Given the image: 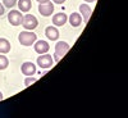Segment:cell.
I'll list each match as a JSON object with an SVG mask.
<instances>
[{"label":"cell","mask_w":128,"mask_h":118,"mask_svg":"<svg viewBox=\"0 0 128 118\" xmlns=\"http://www.w3.org/2000/svg\"><path fill=\"white\" fill-rule=\"evenodd\" d=\"M18 40H19V42L23 46H30L32 44H35V41H36V34H34V32H31L28 30L22 31L19 34V36H18Z\"/></svg>","instance_id":"6da1fadb"},{"label":"cell","mask_w":128,"mask_h":118,"mask_svg":"<svg viewBox=\"0 0 128 118\" xmlns=\"http://www.w3.org/2000/svg\"><path fill=\"white\" fill-rule=\"evenodd\" d=\"M64 2H66V0H54V3H55V4H63Z\"/></svg>","instance_id":"d6986e66"},{"label":"cell","mask_w":128,"mask_h":118,"mask_svg":"<svg viewBox=\"0 0 128 118\" xmlns=\"http://www.w3.org/2000/svg\"><path fill=\"white\" fill-rule=\"evenodd\" d=\"M20 71L24 76H32V74L36 73V66L31 62H24L22 66H20Z\"/></svg>","instance_id":"ba28073f"},{"label":"cell","mask_w":128,"mask_h":118,"mask_svg":"<svg viewBox=\"0 0 128 118\" xmlns=\"http://www.w3.org/2000/svg\"><path fill=\"white\" fill-rule=\"evenodd\" d=\"M38 2V4H42V3H48V2H50V0H37Z\"/></svg>","instance_id":"ffe728a7"},{"label":"cell","mask_w":128,"mask_h":118,"mask_svg":"<svg viewBox=\"0 0 128 118\" xmlns=\"http://www.w3.org/2000/svg\"><path fill=\"white\" fill-rule=\"evenodd\" d=\"M18 8H19L20 12L27 13L28 10L32 8V3H31V0H18Z\"/></svg>","instance_id":"4fadbf2b"},{"label":"cell","mask_w":128,"mask_h":118,"mask_svg":"<svg viewBox=\"0 0 128 118\" xmlns=\"http://www.w3.org/2000/svg\"><path fill=\"white\" fill-rule=\"evenodd\" d=\"M8 66H9L8 58H6L5 55H2V54H0V71H3V69L8 68Z\"/></svg>","instance_id":"9a60e30c"},{"label":"cell","mask_w":128,"mask_h":118,"mask_svg":"<svg viewBox=\"0 0 128 118\" xmlns=\"http://www.w3.org/2000/svg\"><path fill=\"white\" fill-rule=\"evenodd\" d=\"M37 81L36 77H31V76H27V78L24 80V86H31L32 83H35Z\"/></svg>","instance_id":"2e32d148"},{"label":"cell","mask_w":128,"mask_h":118,"mask_svg":"<svg viewBox=\"0 0 128 118\" xmlns=\"http://www.w3.org/2000/svg\"><path fill=\"white\" fill-rule=\"evenodd\" d=\"M45 36L51 41H56L59 39V31L55 26H49L45 30Z\"/></svg>","instance_id":"9c48e42d"},{"label":"cell","mask_w":128,"mask_h":118,"mask_svg":"<svg viewBox=\"0 0 128 118\" xmlns=\"http://www.w3.org/2000/svg\"><path fill=\"white\" fill-rule=\"evenodd\" d=\"M68 50H69V45L67 44L66 41L56 42V45H55V53H54V60L55 62H59L64 55H66V53Z\"/></svg>","instance_id":"7a4b0ae2"},{"label":"cell","mask_w":128,"mask_h":118,"mask_svg":"<svg viewBox=\"0 0 128 118\" xmlns=\"http://www.w3.org/2000/svg\"><path fill=\"white\" fill-rule=\"evenodd\" d=\"M67 21H68L67 14L58 13V14H54V17H52V25H55V27H60V26L66 25Z\"/></svg>","instance_id":"30bf717a"},{"label":"cell","mask_w":128,"mask_h":118,"mask_svg":"<svg viewBox=\"0 0 128 118\" xmlns=\"http://www.w3.org/2000/svg\"><path fill=\"white\" fill-rule=\"evenodd\" d=\"M52 63H54V59H52L51 55L48 54V53L41 54L37 58V64H38V67H41V68H50L52 66Z\"/></svg>","instance_id":"5b68a950"},{"label":"cell","mask_w":128,"mask_h":118,"mask_svg":"<svg viewBox=\"0 0 128 118\" xmlns=\"http://www.w3.org/2000/svg\"><path fill=\"white\" fill-rule=\"evenodd\" d=\"M69 23L72 27H78L82 23V17L80 13H72L69 16Z\"/></svg>","instance_id":"7c38bea8"},{"label":"cell","mask_w":128,"mask_h":118,"mask_svg":"<svg viewBox=\"0 0 128 118\" xmlns=\"http://www.w3.org/2000/svg\"><path fill=\"white\" fill-rule=\"evenodd\" d=\"M3 99H4V96H3V92H2V91H0V101H2Z\"/></svg>","instance_id":"44dd1931"},{"label":"cell","mask_w":128,"mask_h":118,"mask_svg":"<svg viewBox=\"0 0 128 118\" xmlns=\"http://www.w3.org/2000/svg\"><path fill=\"white\" fill-rule=\"evenodd\" d=\"M10 51V42L6 39H0V54H6Z\"/></svg>","instance_id":"5bb4252c"},{"label":"cell","mask_w":128,"mask_h":118,"mask_svg":"<svg viewBox=\"0 0 128 118\" xmlns=\"http://www.w3.org/2000/svg\"><path fill=\"white\" fill-rule=\"evenodd\" d=\"M3 4L6 8H13L17 4V0H3Z\"/></svg>","instance_id":"e0dca14e"},{"label":"cell","mask_w":128,"mask_h":118,"mask_svg":"<svg viewBox=\"0 0 128 118\" xmlns=\"http://www.w3.org/2000/svg\"><path fill=\"white\" fill-rule=\"evenodd\" d=\"M35 51L37 53V54H45V53H48L50 50V45L49 42L45 41V40H38V41H35Z\"/></svg>","instance_id":"8992f818"},{"label":"cell","mask_w":128,"mask_h":118,"mask_svg":"<svg viewBox=\"0 0 128 118\" xmlns=\"http://www.w3.org/2000/svg\"><path fill=\"white\" fill-rule=\"evenodd\" d=\"M8 21L13 26H20L23 21V14L20 10H10L8 14Z\"/></svg>","instance_id":"3957f363"},{"label":"cell","mask_w":128,"mask_h":118,"mask_svg":"<svg viewBox=\"0 0 128 118\" xmlns=\"http://www.w3.org/2000/svg\"><path fill=\"white\" fill-rule=\"evenodd\" d=\"M4 13H5V8H4V5L2 3H0V16H3Z\"/></svg>","instance_id":"ac0fdd59"},{"label":"cell","mask_w":128,"mask_h":118,"mask_svg":"<svg viewBox=\"0 0 128 118\" xmlns=\"http://www.w3.org/2000/svg\"><path fill=\"white\" fill-rule=\"evenodd\" d=\"M38 12L41 16L44 17H49L52 14V12H54V4H51L50 2L48 3H42L38 5Z\"/></svg>","instance_id":"52a82bcc"},{"label":"cell","mask_w":128,"mask_h":118,"mask_svg":"<svg viewBox=\"0 0 128 118\" xmlns=\"http://www.w3.org/2000/svg\"><path fill=\"white\" fill-rule=\"evenodd\" d=\"M37 25H38V22H37V19H36L35 16H32V14H26V16L23 17L22 26H23L26 30H28V31L35 30V28L37 27Z\"/></svg>","instance_id":"277c9868"},{"label":"cell","mask_w":128,"mask_h":118,"mask_svg":"<svg viewBox=\"0 0 128 118\" xmlns=\"http://www.w3.org/2000/svg\"><path fill=\"white\" fill-rule=\"evenodd\" d=\"M80 12H81V14L83 16V19H84V22H88V19H90V16H91V13H92V9L90 8V5H87V4H81L80 5Z\"/></svg>","instance_id":"8fae6325"},{"label":"cell","mask_w":128,"mask_h":118,"mask_svg":"<svg viewBox=\"0 0 128 118\" xmlns=\"http://www.w3.org/2000/svg\"><path fill=\"white\" fill-rule=\"evenodd\" d=\"M86 3H94V2H96V0H84Z\"/></svg>","instance_id":"7402d4cb"}]
</instances>
